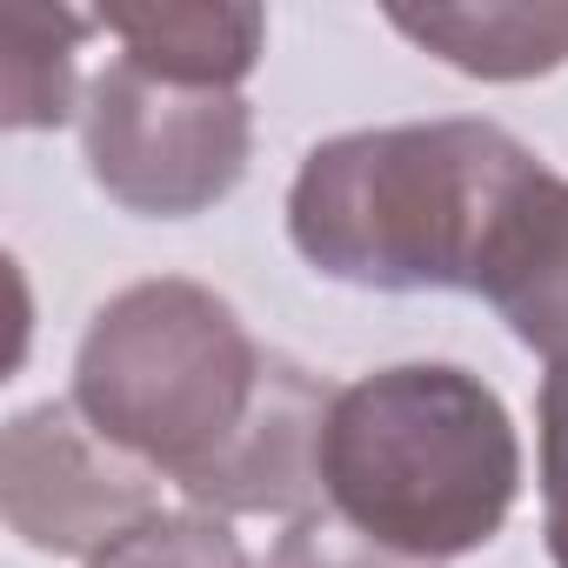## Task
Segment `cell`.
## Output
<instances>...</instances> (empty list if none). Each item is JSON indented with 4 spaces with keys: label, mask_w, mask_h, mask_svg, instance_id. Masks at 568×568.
Masks as SVG:
<instances>
[{
    "label": "cell",
    "mask_w": 568,
    "mask_h": 568,
    "mask_svg": "<svg viewBox=\"0 0 568 568\" xmlns=\"http://www.w3.org/2000/svg\"><path fill=\"white\" fill-rule=\"evenodd\" d=\"M322 495L368 541L442 568L501 535L521 495V435L501 395L455 362L375 368L328 402Z\"/></svg>",
    "instance_id": "cell-3"
},
{
    "label": "cell",
    "mask_w": 568,
    "mask_h": 568,
    "mask_svg": "<svg viewBox=\"0 0 568 568\" xmlns=\"http://www.w3.org/2000/svg\"><path fill=\"white\" fill-rule=\"evenodd\" d=\"M475 295L548 362V375H568V181L555 168H535L501 207Z\"/></svg>",
    "instance_id": "cell-6"
},
{
    "label": "cell",
    "mask_w": 568,
    "mask_h": 568,
    "mask_svg": "<svg viewBox=\"0 0 568 568\" xmlns=\"http://www.w3.org/2000/svg\"><path fill=\"white\" fill-rule=\"evenodd\" d=\"M535 168V148L495 121L355 128L308 148L288 187V241L315 274L348 288L475 295L488 234Z\"/></svg>",
    "instance_id": "cell-2"
},
{
    "label": "cell",
    "mask_w": 568,
    "mask_h": 568,
    "mask_svg": "<svg viewBox=\"0 0 568 568\" xmlns=\"http://www.w3.org/2000/svg\"><path fill=\"white\" fill-rule=\"evenodd\" d=\"M388 28L475 81H535L568 68V0H481V8H388Z\"/></svg>",
    "instance_id": "cell-8"
},
{
    "label": "cell",
    "mask_w": 568,
    "mask_h": 568,
    "mask_svg": "<svg viewBox=\"0 0 568 568\" xmlns=\"http://www.w3.org/2000/svg\"><path fill=\"white\" fill-rule=\"evenodd\" d=\"M328 402V382L267 355L214 288L181 274L94 308L74 355L88 428L207 515H322Z\"/></svg>",
    "instance_id": "cell-1"
},
{
    "label": "cell",
    "mask_w": 568,
    "mask_h": 568,
    "mask_svg": "<svg viewBox=\"0 0 568 568\" xmlns=\"http://www.w3.org/2000/svg\"><path fill=\"white\" fill-rule=\"evenodd\" d=\"M541 508H548V555L568 568V375L541 382Z\"/></svg>",
    "instance_id": "cell-12"
},
{
    "label": "cell",
    "mask_w": 568,
    "mask_h": 568,
    "mask_svg": "<svg viewBox=\"0 0 568 568\" xmlns=\"http://www.w3.org/2000/svg\"><path fill=\"white\" fill-rule=\"evenodd\" d=\"M88 568H254L241 535L207 508H161L141 528H128L114 548H101Z\"/></svg>",
    "instance_id": "cell-10"
},
{
    "label": "cell",
    "mask_w": 568,
    "mask_h": 568,
    "mask_svg": "<svg viewBox=\"0 0 568 568\" xmlns=\"http://www.w3.org/2000/svg\"><path fill=\"white\" fill-rule=\"evenodd\" d=\"M88 174L108 201L154 221H187L227 201L254 154V108L214 88H174L134 61H108L81 108Z\"/></svg>",
    "instance_id": "cell-4"
},
{
    "label": "cell",
    "mask_w": 568,
    "mask_h": 568,
    "mask_svg": "<svg viewBox=\"0 0 568 568\" xmlns=\"http://www.w3.org/2000/svg\"><path fill=\"white\" fill-rule=\"evenodd\" d=\"M267 568H435V561H415V555H395L382 541H368L362 528H348L342 515H302L288 521V535L274 541Z\"/></svg>",
    "instance_id": "cell-11"
},
{
    "label": "cell",
    "mask_w": 568,
    "mask_h": 568,
    "mask_svg": "<svg viewBox=\"0 0 568 568\" xmlns=\"http://www.w3.org/2000/svg\"><path fill=\"white\" fill-rule=\"evenodd\" d=\"M0 508L28 548L94 561L128 528L161 515V488L154 468L101 442L74 402H41L21 408L0 442Z\"/></svg>",
    "instance_id": "cell-5"
},
{
    "label": "cell",
    "mask_w": 568,
    "mask_h": 568,
    "mask_svg": "<svg viewBox=\"0 0 568 568\" xmlns=\"http://www.w3.org/2000/svg\"><path fill=\"white\" fill-rule=\"evenodd\" d=\"M94 28L121 41V61H134L174 88H214V94H241V81L254 74L261 41H267L261 8H207V0L101 8Z\"/></svg>",
    "instance_id": "cell-7"
},
{
    "label": "cell",
    "mask_w": 568,
    "mask_h": 568,
    "mask_svg": "<svg viewBox=\"0 0 568 568\" xmlns=\"http://www.w3.org/2000/svg\"><path fill=\"white\" fill-rule=\"evenodd\" d=\"M8 121L14 134L28 128H61L74 114V48L94 21L68 8H8Z\"/></svg>",
    "instance_id": "cell-9"
}]
</instances>
